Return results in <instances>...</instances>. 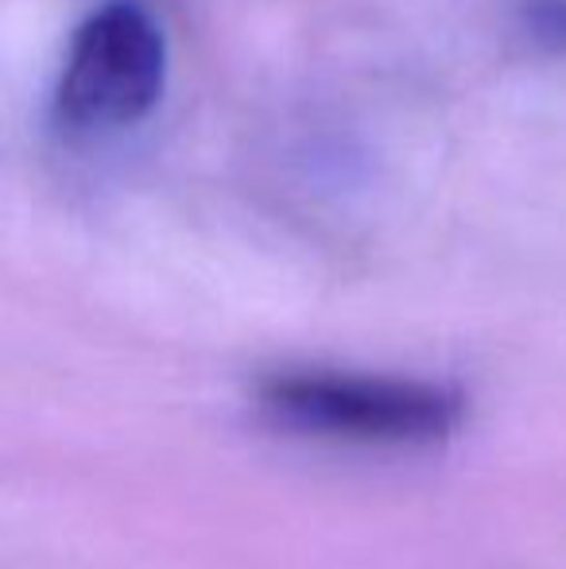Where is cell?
Masks as SVG:
<instances>
[{
	"instance_id": "cell-2",
	"label": "cell",
	"mask_w": 566,
	"mask_h": 569,
	"mask_svg": "<svg viewBox=\"0 0 566 569\" xmlns=\"http://www.w3.org/2000/svg\"><path fill=\"white\" fill-rule=\"evenodd\" d=\"M167 82V43L140 4H106L75 31L59 82L70 128H129L156 109Z\"/></svg>"
},
{
	"instance_id": "cell-3",
	"label": "cell",
	"mask_w": 566,
	"mask_h": 569,
	"mask_svg": "<svg viewBox=\"0 0 566 569\" xmlns=\"http://www.w3.org/2000/svg\"><path fill=\"white\" fill-rule=\"evenodd\" d=\"M516 31L544 54H566V0H520Z\"/></svg>"
},
{
	"instance_id": "cell-1",
	"label": "cell",
	"mask_w": 566,
	"mask_h": 569,
	"mask_svg": "<svg viewBox=\"0 0 566 569\" xmlns=\"http://www.w3.org/2000/svg\"><path fill=\"white\" fill-rule=\"evenodd\" d=\"M280 430L349 446H438L461 427V396L430 380L338 368L272 372L257 388Z\"/></svg>"
}]
</instances>
